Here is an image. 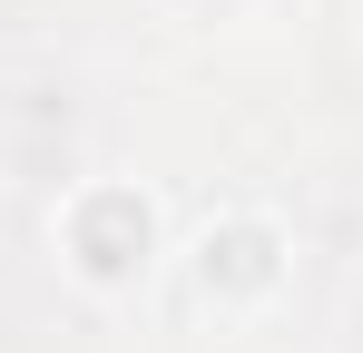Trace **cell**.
I'll return each mask as SVG.
<instances>
[{
    "instance_id": "obj_1",
    "label": "cell",
    "mask_w": 363,
    "mask_h": 353,
    "mask_svg": "<svg viewBox=\"0 0 363 353\" xmlns=\"http://www.w3.org/2000/svg\"><path fill=\"white\" fill-rule=\"evenodd\" d=\"M40 245H50V275H60L79 304L128 314V304H147V294L167 285V255H177V206L157 196V176L79 167L60 196H50Z\"/></svg>"
},
{
    "instance_id": "obj_2",
    "label": "cell",
    "mask_w": 363,
    "mask_h": 353,
    "mask_svg": "<svg viewBox=\"0 0 363 353\" xmlns=\"http://www.w3.org/2000/svg\"><path fill=\"white\" fill-rule=\"evenodd\" d=\"M295 216L285 206H265V196H216L196 226H177V255H167V304H177L186 324H216V334H236V324H265L285 294H295Z\"/></svg>"
},
{
    "instance_id": "obj_3",
    "label": "cell",
    "mask_w": 363,
    "mask_h": 353,
    "mask_svg": "<svg viewBox=\"0 0 363 353\" xmlns=\"http://www.w3.org/2000/svg\"><path fill=\"white\" fill-rule=\"evenodd\" d=\"M157 20H177V30H275V20H295V0H147Z\"/></svg>"
}]
</instances>
